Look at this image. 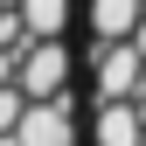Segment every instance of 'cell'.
Instances as JSON below:
<instances>
[{"label":"cell","mask_w":146,"mask_h":146,"mask_svg":"<svg viewBox=\"0 0 146 146\" xmlns=\"http://www.w3.org/2000/svg\"><path fill=\"white\" fill-rule=\"evenodd\" d=\"M139 14H146L139 0H90V35H98V42H125Z\"/></svg>","instance_id":"5"},{"label":"cell","mask_w":146,"mask_h":146,"mask_svg":"<svg viewBox=\"0 0 146 146\" xmlns=\"http://www.w3.org/2000/svg\"><path fill=\"white\" fill-rule=\"evenodd\" d=\"M139 77L146 70H139V56L125 42H98V104H125L139 90Z\"/></svg>","instance_id":"3"},{"label":"cell","mask_w":146,"mask_h":146,"mask_svg":"<svg viewBox=\"0 0 146 146\" xmlns=\"http://www.w3.org/2000/svg\"><path fill=\"white\" fill-rule=\"evenodd\" d=\"M90 132H98V146H139V118H132V104H98Z\"/></svg>","instance_id":"6"},{"label":"cell","mask_w":146,"mask_h":146,"mask_svg":"<svg viewBox=\"0 0 146 146\" xmlns=\"http://www.w3.org/2000/svg\"><path fill=\"white\" fill-rule=\"evenodd\" d=\"M70 7L77 0H14V21L28 42H70Z\"/></svg>","instance_id":"4"},{"label":"cell","mask_w":146,"mask_h":146,"mask_svg":"<svg viewBox=\"0 0 146 146\" xmlns=\"http://www.w3.org/2000/svg\"><path fill=\"white\" fill-rule=\"evenodd\" d=\"M70 70H77L70 42H28L21 56H14V90H21V98H35V104L70 98Z\"/></svg>","instance_id":"1"},{"label":"cell","mask_w":146,"mask_h":146,"mask_svg":"<svg viewBox=\"0 0 146 146\" xmlns=\"http://www.w3.org/2000/svg\"><path fill=\"white\" fill-rule=\"evenodd\" d=\"M139 7H146V0H139Z\"/></svg>","instance_id":"8"},{"label":"cell","mask_w":146,"mask_h":146,"mask_svg":"<svg viewBox=\"0 0 146 146\" xmlns=\"http://www.w3.org/2000/svg\"><path fill=\"white\" fill-rule=\"evenodd\" d=\"M14 146H77V98L28 104L21 125H14Z\"/></svg>","instance_id":"2"},{"label":"cell","mask_w":146,"mask_h":146,"mask_svg":"<svg viewBox=\"0 0 146 146\" xmlns=\"http://www.w3.org/2000/svg\"><path fill=\"white\" fill-rule=\"evenodd\" d=\"M125 49H132V56H139V70H146V14L132 21V35H125Z\"/></svg>","instance_id":"7"}]
</instances>
